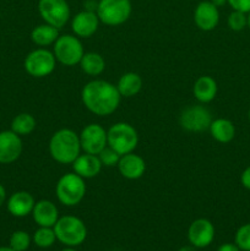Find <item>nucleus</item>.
Here are the masks:
<instances>
[{"label": "nucleus", "instance_id": "7c9ffc66", "mask_svg": "<svg viewBox=\"0 0 250 251\" xmlns=\"http://www.w3.org/2000/svg\"><path fill=\"white\" fill-rule=\"evenodd\" d=\"M227 4L237 11L245 12V14L250 12V0H227Z\"/></svg>", "mask_w": 250, "mask_h": 251}, {"label": "nucleus", "instance_id": "e433bc0d", "mask_svg": "<svg viewBox=\"0 0 250 251\" xmlns=\"http://www.w3.org/2000/svg\"><path fill=\"white\" fill-rule=\"evenodd\" d=\"M178 251H196V248L193 245H185V247L180 248Z\"/></svg>", "mask_w": 250, "mask_h": 251}, {"label": "nucleus", "instance_id": "412c9836", "mask_svg": "<svg viewBox=\"0 0 250 251\" xmlns=\"http://www.w3.org/2000/svg\"><path fill=\"white\" fill-rule=\"evenodd\" d=\"M211 136L220 144H228L235 136V126L230 120L225 118H218L212 120L210 125Z\"/></svg>", "mask_w": 250, "mask_h": 251}, {"label": "nucleus", "instance_id": "a878e982", "mask_svg": "<svg viewBox=\"0 0 250 251\" xmlns=\"http://www.w3.org/2000/svg\"><path fill=\"white\" fill-rule=\"evenodd\" d=\"M34 244L42 249H47V248L53 247L54 243L56 240L55 232H54L53 227H39L38 229L34 232L33 238H32Z\"/></svg>", "mask_w": 250, "mask_h": 251}, {"label": "nucleus", "instance_id": "f03ea898", "mask_svg": "<svg viewBox=\"0 0 250 251\" xmlns=\"http://www.w3.org/2000/svg\"><path fill=\"white\" fill-rule=\"evenodd\" d=\"M80 136L71 129H60L53 134L49 141V153L60 164H73L81 154Z\"/></svg>", "mask_w": 250, "mask_h": 251}, {"label": "nucleus", "instance_id": "5701e85b", "mask_svg": "<svg viewBox=\"0 0 250 251\" xmlns=\"http://www.w3.org/2000/svg\"><path fill=\"white\" fill-rule=\"evenodd\" d=\"M117 88L122 97H134L142 88L141 76L136 73H125L124 75L120 76Z\"/></svg>", "mask_w": 250, "mask_h": 251}, {"label": "nucleus", "instance_id": "4c0bfd02", "mask_svg": "<svg viewBox=\"0 0 250 251\" xmlns=\"http://www.w3.org/2000/svg\"><path fill=\"white\" fill-rule=\"evenodd\" d=\"M0 251H15V250L11 249L10 247H0Z\"/></svg>", "mask_w": 250, "mask_h": 251}, {"label": "nucleus", "instance_id": "20e7f679", "mask_svg": "<svg viewBox=\"0 0 250 251\" xmlns=\"http://www.w3.org/2000/svg\"><path fill=\"white\" fill-rule=\"evenodd\" d=\"M55 194L59 202L68 207L78 205L86 195L85 179L76 173H66L58 180Z\"/></svg>", "mask_w": 250, "mask_h": 251}, {"label": "nucleus", "instance_id": "423d86ee", "mask_svg": "<svg viewBox=\"0 0 250 251\" xmlns=\"http://www.w3.org/2000/svg\"><path fill=\"white\" fill-rule=\"evenodd\" d=\"M130 0H100L97 6L98 19L107 26H119L131 16Z\"/></svg>", "mask_w": 250, "mask_h": 251}, {"label": "nucleus", "instance_id": "9d476101", "mask_svg": "<svg viewBox=\"0 0 250 251\" xmlns=\"http://www.w3.org/2000/svg\"><path fill=\"white\" fill-rule=\"evenodd\" d=\"M212 123L211 112L203 105H190L181 112L179 124L184 130L190 132H201L210 129Z\"/></svg>", "mask_w": 250, "mask_h": 251}, {"label": "nucleus", "instance_id": "7ed1b4c3", "mask_svg": "<svg viewBox=\"0 0 250 251\" xmlns=\"http://www.w3.org/2000/svg\"><path fill=\"white\" fill-rule=\"evenodd\" d=\"M54 232H55L56 240L66 247H78L82 244L87 237V228L76 216H63L59 217L54 226Z\"/></svg>", "mask_w": 250, "mask_h": 251}, {"label": "nucleus", "instance_id": "39448f33", "mask_svg": "<svg viewBox=\"0 0 250 251\" xmlns=\"http://www.w3.org/2000/svg\"><path fill=\"white\" fill-rule=\"evenodd\" d=\"M107 144L120 156L134 152L139 144V135L135 127L127 123H115L107 130Z\"/></svg>", "mask_w": 250, "mask_h": 251}, {"label": "nucleus", "instance_id": "c9c22d12", "mask_svg": "<svg viewBox=\"0 0 250 251\" xmlns=\"http://www.w3.org/2000/svg\"><path fill=\"white\" fill-rule=\"evenodd\" d=\"M211 2H212L213 5H216L217 7H221L223 6V5L227 4V0H210Z\"/></svg>", "mask_w": 250, "mask_h": 251}, {"label": "nucleus", "instance_id": "ea45409f", "mask_svg": "<svg viewBox=\"0 0 250 251\" xmlns=\"http://www.w3.org/2000/svg\"><path fill=\"white\" fill-rule=\"evenodd\" d=\"M61 251H76V250H75V249H73V248H70V247H69V248H66V249L61 250Z\"/></svg>", "mask_w": 250, "mask_h": 251}, {"label": "nucleus", "instance_id": "ddd939ff", "mask_svg": "<svg viewBox=\"0 0 250 251\" xmlns=\"http://www.w3.org/2000/svg\"><path fill=\"white\" fill-rule=\"evenodd\" d=\"M22 153L21 136L12 130L0 132V164H10L17 161Z\"/></svg>", "mask_w": 250, "mask_h": 251}, {"label": "nucleus", "instance_id": "473e14b6", "mask_svg": "<svg viewBox=\"0 0 250 251\" xmlns=\"http://www.w3.org/2000/svg\"><path fill=\"white\" fill-rule=\"evenodd\" d=\"M217 251H240L239 248L237 247V244H233V243H225V244H222L220 248H218Z\"/></svg>", "mask_w": 250, "mask_h": 251}, {"label": "nucleus", "instance_id": "bb28decb", "mask_svg": "<svg viewBox=\"0 0 250 251\" xmlns=\"http://www.w3.org/2000/svg\"><path fill=\"white\" fill-rule=\"evenodd\" d=\"M31 237L25 230H16L10 237L9 247L15 251H26L31 245Z\"/></svg>", "mask_w": 250, "mask_h": 251}, {"label": "nucleus", "instance_id": "dca6fc26", "mask_svg": "<svg viewBox=\"0 0 250 251\" xmlns=\"http://www.w3.org/2000/svg\"><path fill=\"white\" fill-rule=\"evenodd\" d=\"M117 167L122 176H124L125 179H129V180L140 179L146 171L145 159L139 154H135L134 152L120 156Z\"/></svg>", "mask_w": 250, "mask_h": 251}, {"label": "nucleus", "instance_id": "f704fd0d", "mask_svg": "<svg viewBox=\"0 0 250 251\" xmlns=\"http://www.w3.org/2000/svg\"><path fill=\"white\" fill-rule=\"evenodd\" d=\"M5 200H6V190H5L4 186L0 184V207L4 205Z\"/></svg>", "mask_w": 250, "mask_h": 251}, {"label": "nucleus", "instance_id": "f257e3e1", "mask_svg": "<svg viewBox=\"0 0 250 251\" xmlns=\"http://www.w3.org/2000/svg\"><path fill=\"white\" fill-rule=\"evenodd\" d=\"M81 100L91 113L98 117H107L118 109L122 96L113 83L104 80H93L83 86Z\"/></svg>", "mask_w": 250, "mask_h": 251}, {"label": "nucleus", "instance_id": "a211bd4d", "mask_svg": "<svg viewBox=\"0 0 250 251\" xmlns=\"http://www.w3.org/2000/svg\"><path fill=\"white\" fill-rule=\"evenodd\" d=\"M34 198L28 191H16L7 200V211L14 217H26L31 215L34 207Z\"/></svg>", "mask_w": 250, "mask_h": 251}, {"label": "nucleus", "instance_id": "c756f323", "mask_svg": "<svg viewBox=\"0 0 250 251\" xmlns=\"http://www.w3.org/2000/svg\"><path fill=\"white\" fill-rule=\"evenodd\" d=\"M97 156H98V158H100L102 166H104V167L118 166V162H119V159H120V154L118 153L117 151H114L112 147L108 146V145L102 150V151L100 152V153L97 154Z\"/></svg>", "mask_w": 250, "mask_h": 251}, {"label": "nucleus", "instance_id": "1a4fd4ad", "mask_svg": "<svg viewBox=\"0 0 250 251\" xmlns=\"http://www.w3.org/2000/svg\"><path fill=\"white\" fill-rule=\"evenodd\" d=\"M38 12L46 24L63 28L70 19V6L66 0H39Z\"/></svg>", "mask_w": 250, "mask_h": 251}, {"label": "nucleus", "instance_id": "4468645a", "mask_svg": "<svg viewBox=\"0 0 250 251\" xmlns=\"http://www.w3.org/2000/svg\"><path fill=\"white\" fill-rule=\"evenodd\" d=\"M194 22L201 31H213L220 22L218 7L213 5L210 0L199 2L194 11Z\"/></svg>", "mask_w": 250, "mask_h": 251}, {"label": "nucleus", "instance_id": "9b49d317", "mask_svg": "<svg viewBox=\"0 0 250 251\" xmlns=\"http://www.w3.org/2000/svg\"><path fill=\"white\" fill-rule=\"evenodd\" d=\"M80 136L81 149L90 154H98L107 146V130L100 124H88L82 129Z\"/></svg>", "mask_w": 250, "mask_h": 251}, {"label": "nucleus", "instance_id": "72a5a7b5", "mask_svg": "<svg viewBox=\"0 0 250 251\" xmlns=\"http://www.w3.org/2000/svg\"><path fill=\"white\" fill-rule=\"evenodd\" d=\"M83 5H85V10H87V11H97L98 1H96V0H86Z\"/></svg>", "mask_w": 250, "mask_h": 251}, {"label": "nucleus", "instance_id": "58836bf2", "mask_svg": "<svg viewBox=\"0 0 250 251\" xmlns=\"http://www.w3.org/2000/svg\"><path fill=\"white\" fill-rule=\"evenodd\" d=\"M248 27H249V29H250V12L248 14Z\"/></svg>", "mask_w": 250, "mask_h": 251}, {"label": "nucleus", "instance_id": "0eeeda50", "mask_svg": "<svg viewBox=\"0 0 250 251\" xmlns=\"http://www.w3.org/2000/svg\"><path fill=\"white\" fill-rule=\"evenodd\" d=\"M53 53L56 61L65 66H74L80 64L85 50L78 37L75 34H63L53 44Z\"/></svg>", "mask_w": 250, "mask_h": 251}, {"label": "nucleus", "instance_id": "cd10ccee", "mask_svg": "<svg viewBox=\"0 0 250 251\" xmlns=\"http://www.w3.org/2000/svg\"><path fill=\"white\" fill-rule=\"evenodd\" d=\"M228 27H229L232 31L240 32L248 27V14L242 11H237V10H233L229 14L227 20Z\"/></svg>", "mask_w": 250, "mask_h": 251}, {"label": "nucleus", "instance_id": "2eb2a0df", "mask_svg": "<svg viewBox=\"0 0 250 251\" xmlns=\"http://www.w3.org/2000/svg\"><path fill=\"white\" fill-rule=\"evenodd\" d=\"M100 22L97 12L83 10L73 17L71 29L78 38H90L97 32Z\"/></svg>", "mask_w": 250, "mask_h": 251}, {"label": "nucleus", "instance_id": "2f4dec72", "mask_svg": "<svg viewBox=\"0 0 250 251\" xmlns=\"http://www.w3.org/2000/svg\"><path fill=\"white\" fill-rule=\"evenodd\" d=\"M240 183L245 189L250 190V166L243 171L242 176H240Z\"/></svg>", "mask_w": 250, "mask_h": 251}, {"label": "nucleus", "instance_id": "f3484780", "mask_svg": "<svg viewBox=\"0 0 250 251\" xmlns=\"http://www.w3.org/2000/svg\"><path fill=\"white\" fill-rule=\"evenodd\" d=\"M31 215L39 227H54L59 220L58 207L49 200L37 201Z\"/></svg>", "mask_w": 250, "mask_h": 251}, {"label": "nucleus", "instance_id": "aec40b11", "mask_svg": "<svg viewBox=\"0 0 250 251\" xmlns=\"http://www.w3.org/2000/svg\"><path fill=\"white\" fill-rule=\"evenodd\" d=\"M217 82L211 76H200L198 80L195 81L193 87L194 96L196 100L200 103L205 104V103H210L211 100H215L216 95H217Z\"/></svg>", "mask_w": 250, "mask_h": 251}, {"label": "nucleus", "instance_id": "4be33fe9", "mask_svg": "<svg viewBox=\"0 0 250 251\" xmlns=\"http://www.w3.org/2000/svg\"><path fill=\"white\" fill-rule=\"evenodd\" d=\"M59 37V29L44 22L43 25H38L31 32V39L36 46L44 48L50 44L55 43Z\"/></svg>", "mask_w": 250, "mask_h": 251}, {"label": "nucleus", "instance_id": "b1692460", "mask_svg": "<svg viewBox=\"0 0 250 251\" xmlns=\"http://www.w3.org/2000/svg\"><path fill=\"white\" fill-rule=\"evenodd\" d=\"M81 70L90 76H98L104 71L105 61L100 54L96 51H88L83 54L80 61Z\"/></svg>", "mask_w": 250, "mask_h": 251}, {"label": "nucleus", "instance_id": "f8f14e48", "mask_svg": "<svg viewBox=\"0 0 250 251\" xmlns=\"http://www.w3.org/2000/svg\"><path fill=\"white\" fill-rule=\"evenodd\" d=\"M215 238V227L212 222L206 218H198L188 229V239L196 249L208 247Z\"/></svg>", "mask_w": 250, "mask_h": 251}, {"label": "nucleus", "instance_id": "c85d7f7f", "mask_svg": "<svg viewBox=\"0 0 250 251\" xmlns=\"http://www.w3.org/2000/svg\"><path fill=\"white\" fill-rule=\"evenodd\" d=\"M234 243L240 251H250V223L243 225L235 233Z\"/></svg>", "mask_w": 250, "mask_h": 251}, {"label": "nucleus", "instance_id": "6e6552de", "mask_svg": "<svg viewBox=\"0 0 250 251\" xmlns=\"http://www.w3.org/2000/svg\"><path fill=\"white\" fill-rule=\"evenodd\" d=\"M24 66L27 74L32 77H46L55 70L56 59L53 51L46 48H37L27 54Z\"/></svg>", "mask_w": 250, "mask_h": 251}, {"label": "nucleus", "instance_id": "a19ab883", "mask_svg": "<svg viewBox=\"0 0 250 251\" xmlns=\"http://www.w3.org/2000/svg\"><path fill=\"white\" fill-rule=\"evenodd\" d=\"M248 118H249V120H250V108H249V112H248Z\"/></svg>", "mask_w": 250, "mask_h": 251}, {"label": "nucleus", "instance_id": "393cba45", "mask_svg": "<svg viewBox=\"0 0 250 251\" xmlns=\"http://www.w3.org/2000/svg\"><path fill=\"white\" fill-rule=\"evenodd\" d=\"M36 126V119H34L33 115L28 114V113H20L11 122V130L20 136L29 135L31 132H33Z\"/></svg>", "mask_w": 250, "mask_h": 251}, {"label": "nucleus", "instance_id": "6ab92c4d", "mask_svg": "<svg viewBox=\"0 0 250 251\" xmlns=\"http://www.w3.org/2000/svg\"><path fill=\"white\" fill-rule=\"evenodd\" d=\"M71 166H73L74 173L83 179H91L97 176L103 167L97 154H90L86 152L83 154H80Z\"/></svg>", "mask_w": 250, "mask_h": 251}]
</instances>
